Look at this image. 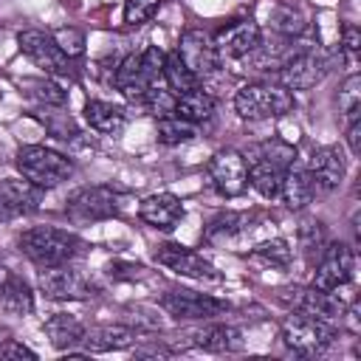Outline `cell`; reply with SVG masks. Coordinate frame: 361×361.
I'll use <instances>...</instances> for the list:
<instances>
[{"label": "cell", "instance_id": "cell-1", "mask_svg": "<svg viewBox=\"0 0 361 361\" xmlns=\"http://www.w3.org/2000/svg\"><path fill=\"white\" fill-rule=\"evenodd\" d=\"M245 169H248V183L262 195V197H279L282 175L288 166L296 161V147L288 144L285 138H265L243 152Z\"/></svg>", "mask_w": 361, "mask_h": 361}, {"label": "cell", "instance_id": "cell-2", "mask_svg": "<svg viewBox=\"0 0 361 361\" xmlns=\"http://www.w3.org/2000/svg\"><path fill=\"white\" fill-rule=\"evenodd\" d=\"M17 248L37 268H54V265H65V262L79 259L87 251V243L79 234L68 231V228L34 226V228H25L17 237Z\"/></svg>", "mask_w": 361, "mask_h": 361}, {"label": "cell", "instance_id": "cell-3", "mask_svg": "<svg viewBox=\"0 0 361 361\" xmlns=\"http://www.w3.org/2000/svg\"><path fill=\"white\" fill-rule=\"evenodd\" d=\"M293 107H296L293 90H288L279 82H251L234 93V110L240 118H248V121L279 118V116H288Z\"/></svg>", "mask_w": 361, "mask_h": 361}, {"label": "cell", "instance_id": "cell-4", "mask_svg": "<svg viewBox=\"0 0 361 361\" xmlns=\"http://www.w3.org/2000/svg\"><path fill=\"white\" fill-rule=\"evenodd\" d=\"M17 172L31 180L34 186L39 189H54L59 186L62 180H68L73 175V161L51 147H42V144H28V147H20L17 152Z\"/></svg>", "mask_w": 361, "mask_h": 361}, {"label": "cell", "instance_id": "cell-5", "mask_svg": "<svg viewBox=\"0 0 361 361\" xmlns=\"http://www.w3.org/2000/svg\"><path fill=\"white\" fill-rule=\"evenodd\" d=\"M279 333H282V341H285L296 355H305V358L322 355V353L333 344V338H336V327H333L330 322L305 316V313H299V310H290V313L282 319Z\"/></svg>", "mask_w": 361, "mask_h": 361}, {"label": "cell", "instance_id": "cell-6", "mask_svg": "<svg viewBox=\"0 0 361 361\" xmlns=\"http://www.w3.org/2000/svg\"><path fill=\"white\" fill-rule=\"evenodd\" d=\"M330 71L324 51L316 42H299L288 56L279 62V85L288 90H310L316 87Z\"/></svg>", "mask_w": 361, "mask_h": 361}, {"label": "cell", "instance_id": "cell-7", "mask_svg": "<svg viewBox=\"0 0 361 361\" xmlns=\"http://www.w3.org/2000/svg\"><path fill=\"white\" fill-rule=\"evenodd\" d=\"M17 45L45 76H59V79H76L79 76L76 59H71L56 45V39L51 34L39 31V28H25L17 34Z\"/></svg>", "mask_w": 361, "mask_h": 361}, {"label": "cell", "instance_id": "cell-8", "mask_svg": "<svg viewBox=\"0 0 361 361\" xmlns=\"http://www.w3.org/2000/svg\"><path fill=\"white\" fill-rule=\"evenodd\" d=\"M118 212H121V195L104 183L82 186L65 200V214L73 223H99L116 217Z\"/></svg>", "mask_w": 361, "mask_h": 361}, {"label": "cell", "instance_id": "cell-9", "mask_svg": "<svg viewBox=\"0 0 361 361\" xmlns=\"http://www.w3.org/2000/svg\"><path fill=\"white\" fill-rule=\"evenodd\" d=\"M158 305L175 316V319H186V322H209L214 316H223L228 310V302L226 299H217L212 293H197V290H189V288H169Z\"/></svg>", "mask_w": 361, "mask_h": 361}, {"label": "cell", "instance_id": "cell-10", "mask_svg": "<svg viewBox=\"0 0 361 361\" xmlns=\"http://www.w3.org/2000/svg\"><path fill=\"white\" fill-rule=\"evenodd\" d=\"M206 172H209L212 186H214L223 197H240V195L248 189L245 158H243V152H237V149H231V147L217 149V152L209 158Z\"/></svg>", "mask_w": 361, "mask_h": 361}, {"label": "cell", "instance_id": "cell-11", "mask_svg": "<svg viewBox=\"0 0 361 361\" xmlns=\"http://www.w3.org/2000/svg\"><path fill=\"white\" fill-rule=\"evenodd\" d=\"M353 268H355V254L347 243H327L319 262H316V276H313V288L319 290H338L353 279Z\"/></svg>", "mask_w": 361, "mask_h": 361}, {"label": "cell", "instance_id": "cell-12", "mask_svg": "<svg viewBox=\"0 0 361 361\" xmlns=\"http://www.w3.org/2000/svg\"><path fill=\"white\" fill-rule=\"evenodd\" d=\"M39 290L48 299H90L96 296V285L71 262L54 265V268H39Z\"/></svg>", "mask_w": 361, "mask_h": 361}, {"label": "cell", "instance_id": "cell-13", "mask_svg": "<svg viewBox=\"0 0 361 361\" xmlns=\"http://www.w3.org/2000/svg\"><path fill=\"white\" fill-rule=\"evenodd\" d=\"M285 307H290V310H299V313H305V316H313V319H322V322H336V319H341V313H344V305L333 296V290H319V288H285V290H279V296H276Z\"/></svg>", "mask_w": 361, "mask_h": 361}, {"label": "cell", "instance_id": "cell-14", "mask_svg": "<svg viewBox=\"0 0 361 361\" xmlns=\"http://www.w3.org/2000/svg\"><path fill=\"white\" fill-rule=\"evenodd\" d=\"M175 54L180 56V62H183L197 79L212 76V73L220 68V54H217V48H214V39H212L206 31H200V28L183 31V34H180V42H178V48H175Z\"/></svg>", "mask_w": 361, "mask_h": 361}, {"label": "cell", "instance_id": "cell-15", "mask_svg": "<svg viewBox=\"0 0 361 361\" xmlns=\"http://www.w3.org/2000/svg\"><path fill=\"white\" fill-rule=\"evenodd\" d=\"M155 262L169 268V271H175V274H180V276H189V279H209V282L223 279L220 271L209 259H203L197 251H192L186 245H178V243L158 245L155 248Z\"/></svg>", "mask_w": 361, "mask_h": 361}, {"label": "cell", "instance_id": "cell-16", "mask_svg": "<svg viewBox=\"0 0 361 361\" xmlns=\"http://www.w3.org/2000/svg\"><path fill=\"white\" fill-rule=\"evenodd\" d=\"M45 189L34 186L25 178H3L0 180V220H17L34 214L42 206Z\"/></svg>", "mask_w": 361, "mask_h": 361}, {"label": "cell", "instance_id": "cell-17", "mask_svg": "<svg viewBox=\"0 0 361 361\" xmlns=\"http://www.w3.org/2000/svg\"><path fill=\"white\" fill-rule=\"evenodd\" d=\"M212 39H214V48H217L220 56L240 59V56H248V54H254L259 48L262 31H259V25L251 17H243V20L226 23Z\"/></svg>", "mask_w": 361, "mask_h": 361}, {"label": "cell", "instance_id": "cell-18", "mask_svg": "<svg viewBox=\"0 0 361 361\" xmlns=\"http://www.w3.org/2000/svg\"><path fill=\"white\" fill-rule=\"evenodd\" d=\"M344 169H347V161H344L341 147L327 144V147L313 149V155L307 161V172H310V180H313L316 195L336 192L338 183H341V178H344Z\"/></svg>", "mask_w": 361, "mask_h": 361}, {"label": "cell", "instance_id": "cell-19", "mask_svg": "<svg viewBox=\"0 0 361 361\" xmlns=\"http://www.w3.org/2000/svg\"><path fill=\"white\" fill-rule=\"evenodd\" d=\"M138 217L152 226V228H161V231H172L180 217H183V203L180 197H175L172 192H158V195H149L141 200L138 206Z\"/></svg>", "mask_w": 361, "mask_h": 361}, {"label": "cell", "instance_id": "cell-20", "mask_svg": "<svg viewBox=\"0 0 361 361\" xmlns=\"http://www.w3.org/2000/svg\"><path fill=\"white\" fill-rule=\"evenodd\" d=\"M0 307L17 316H25L34 310V290L31 285L8 265L0 262Z\"/></svg>", "mask_w": 361, "mask_h": 361}, {"label": "cell", "instance_id": "cell-21", "mask_svg": "<svg viewBox=\"0 0 361 361\" xmlns=\"http://www.w3.org/2000/svg\"><path fill=\"white\" fill-rule=\"evenodd\" d=\"M192 347L209 350V353H234L243 347V336L237 327L223 324V322H209L197 330H189V341Z\"/></svg>", "mask_w": 361, "mask_h": 361}, {"label": "cell", "instance_id": "cell-22", "mask_svg": "<svg viewBox=\"0 0 361 361\" xmlns=\"http://www.w3.org/2000/svg\"><path fill=\"white\" fill-rule=\"evenodd\" d=\"M279 197H282V203H285L290 212H302V209L316 197V189H313V180H310L307 166H296V161L288 166V172L282 175Z\"/></svg>", "mask_w": 361, "mask_h": 361}, {"label": "cell", "instance_id": "cell-23", "mask_svg": "<svg viewBox=\"0 0 361 361\" xmlns=\"http://www.w3.org/2000/svg\"><path fill=\"white\" fill-rule=\"evenodd\" d=\"M135 341V330L130 324H99L85 330V353H110V350H121L130 347Z\"/></svg>", "mask_w": 361, "mask_h": 361}, {"label": "cell", "instance_id": "cell-24", "mask_svg": "<svg viewBox=\"0 0 361 361\" xmlns=\"http://www.w3.org/2000/svg\"><path fill=\"white\" fill-rule=\"evenodd\" d=\"M254 226V217L248 212H223L206 226V243L212 245H226L237 237H243Z\"/></svg>", "mask_w": 361, "mask_h": 361}, {"label": "cell", "instance_id": "cell-25", "mask_svg": "<svg viewBox=\"0 0 361 361\" xmlns=\"http://www.w3.org/2000/svg\"><path fill=\"white\" fill-rule=\"evenodd\" d=\"M42 330H45L48 341H51L56 350H71V347L82 344L87 327H85L76 316H71V313H54V316L45 319Z\"/></svg>", "mask_w": 361, "mask_h": 361}, {"label": "cell", "instance_id": "cell-26", "mask_svg": "<svg viewBox=\"0 0 361 361\" xmlns=\"http://www.w3.org/2000/svg\"><path fill=\"white\" fill-rule=\"evenodd\" d=\"M85 121L90 124V130L102 133V135H118L127 124V116L118 104L102 102V99H90L85 104Z\"/></svg>", "mask_w": 361, "mask_h": 361}, {"label": "cell", "instance_id": "cell-27", "mask_svg": "<svg viewBox=\"0 0 361 361\" xmlns=\"http://www.w3.org/2000/svg\"><path fill=\"white\" fill-rule=\"evenodd\" d=\"M172 116L189 121V124H203L214 116V99L203 90V87H195V90H186V93H178L175 96V110Z\"/></svg>", "mask_w": 361, "mask_h": 361}, {"label": "cell", "instance_id": "cell-28", "mask_svg": "<svg viewBox=\"0 0 361 361\" xmlns=\"http://www.w3.org/2000/svg\"><path fill=\"white\" fill-rule=\"evenodd\" d=\"M296 240H299L302 257L307 259V265H310V268L319 262V257H322L324 245L330 243V240H327V228H324V223H322V220H316V217H305V220H302V226L296 228Z\"/></svg>", "mask_w": 361, "mask_h": 361}, {"label": "cell", "instance_id": "cell-29", "mask_svg": "<svg viewBox=\"0 0 361 361\" xmlns=\"http://www.w3.org/2000/svg\"><path fill=\"white\" fill-rule=\"evenodd\" d=\"M164 82H166V87H169L175 96L200 87V79L180 62V56H178L175 51H172V54H164Z\"/></svg>", "mask_w": 361, "mask_h": 361}, {"label": "cell", "instance_id": "cell-30", "mask_svg": "<svg viewBox=\"0 0 361 361\" xmlns=\"http://www.w3.org/2000/svg\"><path fill=\"white\" fill-rule=\"evenodd\" d=\"M31 116H34V118H39V121H42V127H45L54 138H59V141H76V138L82 135V133H79V127H76V121H73L68 113H62V110H59V113H54L51 107H42V104H39V110H34Z\"/></svg>", "mask_w": 361, "mask_h": 361}, {"label": "cell", "instance_id": "cell-31", "mask_svg": "<svg viewBox=\"0 0 361 361\" xmlns=\"http://www.w3.org/2000/svg\"><path fill=\"white\" fill-rule=\"evenodd\" d=\"M23 87H28V93L42 104V107H62L68 102V90H62L59 82H54L51 76L42 79H23Z\"/></svg>", "mask_w": 361, "mask_h": 361}, {"label": "cell", "instance_id": "cell-32", "mask_svg": "<svg viewBox=\"0 0 361 361\" xmlns=\"http://www.w3.org/2000/svg\"><path fill=\"white\" fill-rule=\"evenodd\" d=\"M197 135L195 124L178 118V116H164L158 118V141L161 144H183V141H192Z\"/></svg>", "mask_w": 361, "mask_h": 361}, {"label": "cell", "instance_id": "cell-33", "mask_svg": "<svg viewBox=\"0 0 361 361\" xmlns=\"http://www.w3.org/2000/svg\"><path fill=\"white\" fill-rule=\"evenodd\" d=\"M254 257L262 259L265 265H274V268H288L290 259H293V248L285 237H276V240H268L262 245L254 248Z\"/></svg>", "mask_w": 361, "mask_h": 361}, {"label": "cell", "instance_id": "cell-34", "mask_svg": "<svg viewBox=\"0 0 361 361\" xmlns=\"http://www.w3.org/2000/svg\"><path fill=\"white\" fill-rule=\"evenodd\" d=\"M338 110L344 113L347 124L358 121V110H361V79L358 73H350L338 90Z\"/></svg>", "mask_w": 361, "mask_h": 361}, {"label": "cell", "instance_id": "cell-35", "mask_svg": "<svg viewBox=\"0 0 361 361\" xmlns=\"http://www.w3.org/2000/svg\"><path fill=\"white\" fill-rule=\"evenodd\" d=\"M271 25H274V31H279L282 37H290V39L299 37L302 28H305L302 14L293 6H276L274 14H271Z\"/></svg>", "mask_w": 361, "mask_h": 361}, {"label": "cell", "instance_id": "cell-36", "mask_svg": "<svg viewBox=\"0 0 361 361\" xmlns=\"http://www.w3.org/2000/svg\"><path fill=\"white\" fill-rule=\"evenodd\" d=\"M51 37L56 39V45H59L71 59H79V56L85 54V34H82L79 28H73V25H62V28H56Z\"/></svg>", "mask_w": 361, "mask_h": 361}, {"label": "cell", "instance_id": "cell-37", "mask_svg": "<svg viewBox=\"0 0 361 361\" xmlns=\"http://www.w3.org/2000/svg\"><path fill=\"white\" fill-rule=\"evenodd\" d=\"M158 6H161V0H127L124 3V23H130V25L147 23L155 17Z\"/></svg>", "mask_w": 361, "mask_h": 361}, {"label": "cell", "instance_id": "cell-38", "mask_svg": "<svg viewBox=\"0 0 361 361\" xmlns=\"http://www.w3.org/2000/svg\"><path fill=\"white\" fill-rule=\"evenodd\" d=\"M0 358H28V361H34V358H37V353H34V350H28L25 344H20V341L8 338V336H0Z\"/></svg>", "mask_w": 361, "mask_h": 361}, {"label": "cell", "instance_id": "cell-39", "mask_svg": "<svg viewBox=\"0 0 361 361\" xmlns=\"http://www.w3.org/2000/svg\"><path fill=\"white\" fill-rule=\"evenodd\" d=\"M107 271H110L113 279H138L144 274V265H138V262H113Z\"/></svg>", "mask_w": 361, "mask_h": 361}, {"label": "cell", "instance_id": "cell-40", "mask_svg": "<svg viewBox=\"0 0 361 361\" xmlns=\"http://www.w3.org/2000/svg\"><path fill=\"white\" fill-rule=\"evenodd\" d=\"M358 45H361V37H358V28L353 25V23H347L344 28H341V48L353 56L355 51H358Z\"/></svg>", "mask_w": 361, "mask_h": 361}, {"label": "cell", "instance_id": "cell-41", "mask_svg": "<svg viewBox=\"0 0 361 361\" xmlns=\"http://www.w3.org/2000/svg\"><path fill=\"white\" fill-rule=\"evenodd\" d=\"M361 121H350L347 124V144H350V152L353 155H358V149H361Z\"/></svg>", "mask_w": 361, "mask_h": 361}]
</instances>
